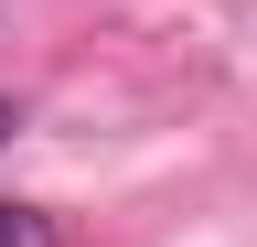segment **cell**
I'll list each match as a JSON object with an SVG mask.
<instances>
[{
  "label": "cell",
  "mask_w": 257,
  "mask_h": 247,
  "mask_svg": "<svg viewBox=\"0 0 257 247\" xmlns=\"http://www.w3.org/2000/svg\"><path fill=\"white\" fill-rule=\"evenodd\" d=\"M11 129H22V108H11V97H0V140H11Z\"/></svg>",
  "instance_id": "cell-2"
},
{
  "label": "cell",
  "mask_w": 257,
  "mask_h": 247,
  "mask_svg": "<svg viewBox=\"0 0 257 247\" xmlns=\"http://www.w3.org/2000/svg\"><path fill=\"white\" fill-rule=\"evenodd\" d=\"M0 247H54V215L43 204H0Z\"/></svg>",
  "instance_id": "cell-1"
}]
</instances>
